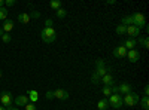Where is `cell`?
Segmentation results:
<instances>
[{
  "mask_svg": "<svg viewBox=\"0 0 149 110\" xmlns=\"http://www.w3.org/2000/svg\"><path fill=\"white\" fill-rule=\"evenodd\" d=\"M40 39L45 43H52L57 39V31H55L54 26L52 27H43L40 31Z\"/></svg>",
  "mask_w": 149,
  "mask_h": 110,
  "instance_id": "obj_1",
  "label": "cell"
},
{
  "mask_svg": "<svg viewBox=\"0 0 149 110\" xmlns=\"http://www.w3.org/2000/svg\"><path fill=\"white\" fill-rule=\"evenodd\" d=\"M139 100H140V97L136 94V92H128L127 95H124L122 97V103L124 104H127V106H130V107H134V106H137L139 104Z\"/></svg>",
  "mask_w": 149,
  "mask_h": 110,
  "instance_id": "obj_2",
  "label": "cell"
},
{
  "mask_svg": "<svg viewBox=\"0 0 149 110\" xmlns=\"http://www.w3.org/2000/svg\"><path fill=\"white\" fill-rule=\"evenodd\" d=\"M133 18V26H136L137 28H145L146 27V19H145V15L142 12H136L134 15H131Z\"/></svg>",
  "mask_w": 149,
  "mask_h": 110,
  "instance_id": "obj_3",
  "label": "cell"
},
{
  "mask_svg": "<svg viewBox=\"0 0 149 110\" xmlns=\"http://www.w3.org/2000/svg\"><path fill=\"white\" fill-rule=\"evenodd\" d=\"M107 103H109L110 107H113V109H121V107L124 106V103H122V95H119V94H112V95L109 97Z\"/></svg>",
  "mask_w": 149,
  "mask_h": 110,
  "instance_id": "obj_4",
  "label": "cell"
},
{
  "mask_svg": "<svg viewBox=\"0 0 149 110\" xmlns=\"http://www.w3.org/2000/svg\"><path fill=\"white\" fill-rule=\"evenodd\" d=\"M0 103H2V106L5 109H9L12 106V103H14V100H12V94L9 91H3L2 94H0Z\"/></svg>",
  "mask_w": 149,
  "mask_h": 110,
  "instance_id": "obj_5",
  "label": "cell"
},
{
  "mask_svg": "<svg viewBox=\"0 0 149 110\" xmlns=\"http://www.w3.org/2000/svg\"><path fill=\"white\" fill-rule=\"evenodd\" d=\"M94 73H95L97 76H100V77H103L106 73H109V70L106 68L103 59H97L95 61V70H94Z\"/></svg>",
  "mask_w": 149,
  "mask_h": 110,
  "instance_id": "obj_6",
  "label": "cell"
},
{
  "mask_svg": "<svg viewBox=\"0 0 149 110\" xmlns=\"http://www.w3.org/2000/svg\"><path fill=\"white\" fill-rule=\"evenodd\" d=\"M52 95H54V98L61 100V101L69 100V97H70L69 91H66V89H55V91H52Z\"/></svg>",
  "mask_w": 149,
  "mask_h": 110,
  "instance_id": "obj_7",
  "label": "cell"
},
{
  "mask_svg": "<svg viewBox=\"0 0 149 110\" xmlns=\"http://www.w3.org/2000/svg\"><path fill=\"white\" fill-rule=\"evenodd\" d=\"M116 88H118V94H119V95H127L128 92H131V85H130L128 82L119 83Z\"/></svg>",
  "mask_w": 149,
  "mask_h": 110,
  "instance_id": "obj_8",
  "label": "cell"
},
{
  "mask_svg": "<svg viewBox=\"0 0 149 110\" xmlns=\"http://www.w3.org/2000/svg\"><path fill=\"white\" fill-rule=\"evenodd\" d=\"M125 34L130 36V39H136L137 36H140V28H137L136 26H128L125 27Z\"/></svg>",
  "mask_w": 149,
  "mask_h": 110,
  "instance_id": "obj_9",
  "label": "cell"
},
{
  "mask_svg": "<svg viewBox=\"0 0 149 110\" xmlns=\"http://www.w3.org/2000/svg\"><path fill=\"white\" fill-rule=\"evenodd\" d=\"M127 57H128L130 63H137L140 59V52L137 49H130V51H127Z\"/></svg>",
  "mask_w": 149,
  "mask_h": 110,
  "instance_id": "obj_10",
  "label": "cell"
},
{
  "mask_svg": "<svg viewBox=\"0 0 149 110\" xmlns=\"http://www.w3.org/2000/svg\"><path fill=\"white\" fill-rule=\"evenodd\" d=\"M100 83H103L104 85V86H113V85H115V80H113V76H112L110 75V73H106V75L100 79Z\"/></svg>",
  "mask_w": 149,
  "mask_h": 110,
  "instance_id": "obj_11",
  "label": "cell"
},
{
  "mask_svg": "<svg viewBox=\"0 0 149 110\" xmlns=\"http://www.w3.org/2000/svg\"><path fill=\"white\" fill-rule=\"evenodd\" d=\"M113 57L115 58H125L127 57V49L124 48V45H119L113 49Z\"/></svg>",
  "mask_w": 149,
  "mask_h": 110,
  "instance_id": "obj_12",
  "label": "cell"
},
{
  "mask_svg": "<svg viewBox=\"0 0 149 110\" xmlns=\"http://www.w3.org/2000/svg\"><path fill=\"white\" fill-rule=\"evenodd\" d=\"M18 21H19L21 24H30V21H31V15L29 14V12H22V14L18 15Z\"/></svg>",
  "mask_w": 149,
  "mask_h": 110,
  "instance_id": "obj_13",
  "label": "cell"
},
{
  "mask_svg": "<svg viewBox=\"0 0 149 110\" xmlns=\"http://www.w3.org/2000/svg\"><path fill=\"white\" fill-rule=\"evenodd\" d=\"M27 103H29V97L27 95H18L17 98H15V104L18 107H24Z\"/></svg>",
  "mask_w": 149,
  "mask_h": 110,
  "instance_id": "obj_14",
  "label": "cell"
},
{
  "mask_svg": "<svg viewBox=\"0 0 149 110\" xmlns=\"http://www.w3.org/2000/svg\"><path fill=\"white\" fill-rule=\"evenodd\" d=\"M122 45H124V48H125L127 51H130V49H136V45H137V40H136V39H127V40L124 42Z\"/></svg>",
  "mask_w": 149,
  "mask_h": 110,
  "instance_id": "obj_15",
  "label": "cell"
},
{
  "mask_svg": "<svg viewBox=\"0 0 149 110\" xmlns=\"http://www.w3.org/2000/svg\"><path fill=\"white\" fill-rule=\"evenodd\" d=\"M0 28H2L5 33H9L12 28H14V21H12V19H6V21H3V26L0 27Z\"/></svg>",
  "mask_w": 149,
  "mask_h": 110,
  "instance_id": "obj_16",
  "label": "cell"
},
{
  "mask_svg": "<svg viewBox=\"0 0 149 110\" xmlns=\"http://www.w3.org/2000/svg\"><path fill=\"white\" fill-rule=\"evenodd\" d=\"M27 95H29V100H30L33 104L39 100V92L34 91V89H29V91H27Z\"/></svg>",
  "mask_w": 149,
  "mask_h": 110,
  "instance_id": "obj_17",
  "label": "cell"
},
{
  "mask_svg": "<svg viewBox=\"0 0 149 110\" xmlns=\"http://www.w3.org/2000/svg\"><path fill=\"white\" fill-rule=\"evenodd\" d=\"M107 107H109V103H107L106 98L98 100V103H97V109L98 110H107Z\"/></svg>",
  "mask_w": 149,
  "mask_h": 110,
  "instance_id": "obj_18",
  "label": "cell"
},
{
  "mask_svg": "<svg viewBox=\"0 0 149 110\" xmlns=\"http://www.w3.org/2000/svg\"><path fill=\"white\" fill-rule=\"evenodd\" d=\"M139 103H140V107L143 109V110H148L149 109V97H142V98L139 100Z\"/></svg>",
  "mask_w": 149,
  "mask_h": 110,
  "instance_id": "obj_19",
  "label": "cell"
},
{
  "mask_svg": "<svg viewBox=\"0 0 149 110\" xmlns=\"http://www.w3.org/2000/svg\"><path fill=\"white\" fill-rule=\"evenodd\" d=\"M121 24L122 26H125V27H128V26H133V18H131V15H125L122 19H121Z\"/></svg>",
  "mask_w": 149,
  "mask_h": 110,
  "instance_id": "obj_20",
  "label": "cell"
},
{
  "mask_svg": "<svg viewBox=\"0 0 149 110\" xmlns=\"http://www.w3.org/2000/svg\"><path fill=\"white\" fill-rule=\"evenodd\" d=\"M8 14H9V10L5 6L0 8V21H6L8 19Z\"/></svg>",
  "mask_w": 149,
  "mask_h": 110,
  "instance_id": "obj_21",
  "label": "cell"
},
{
  "mask_svg": "<svg viewBox=\"0 0 149 110\" xmlns=\"http://www.w3.org/2000/svg\"><path fill=\"white\" fill-rule=\"evenodd\" d=\"M55 14H57V18H60V19H63V18H66V15H67V12H66V9H63V8H60L58 10H55Z\"/></svg>",
  "mask_w": 149,
  "mask_h": 110,
  "instance_id": "obj_22",
  "label": "cell"
},
{
  "mask_svg": "<svg viewBox=\"0 0 149 110\" xmlns=\"http://www.w3.org/2000/svg\"><path fill=\"white\" fill-rule=\"evenodd\" d=\"M139 43L145 48V49H149V39L146 37V36H145V37H140V39H139Z\"/></svg>",
  "mask_w": 149,
  "mask_h": 110,
  "instance_id": "obj_23",
  "label": "cell"
},
{
  "mask_svg": "<svg viewBox=\"0 0 149 110\" xmlns=\"http://www.w3.org/2000/svg\"><path fill=\"white\" fill-rule=\"evenodd\" d=\"M49 6H51V9H54V10H58L61 8V2L60 0H52V2L49 3Z\"/></svg>",
  "mask_w": 149,
  "mask_h": 110,
  "instance_id": "obj_24",
  "label": "cell"
},
{
  "mask_svg": "<svg viewBox=\"0 0 149 110\" xmlns=\"http://www.w3.org/2000/svg\"><path fill=\"white\" fill-rule=\"evenodd\" d=\"M100 79H102V77H100V76H97L95 73L93 71V75H91V82H93L94 85H98V83H100Z\"/></svg>",
  "mask_w": 149,
  "mask_h": 110,
  "instance_id": "obj_25",
  "label": "cell"
},
{
  "mask_svg": "<svg viewBox=\"0 0 149 110\" xmlns=\"http://www.w3.org/2000/svg\"><path fill=\"white\" fill-rule=\"evenodd\" d=\"M102 92H103V95H104V98H106V97H107V98H109V97L112 95V89H110L109 86H103Z\"/></svg>",
  "mask_w": 149,
  "mask_h": 110,
  "instance_id": "obj_26",
  "label": "cell"
},
{
  "mask_svg": "<svg viewBox=\"0 0 149 110\" xmlns=\"http://www.w3.org/2000/svg\"><path fill=\"white\" fill-rule=\"evenodd\" d=\"M15 5H17V0H5L6 9H8V8H12V6H15Z\"/></svg>",
  "mask_w": 149,
  "mask_h": 110,
  "instance_id": "obj_27",
  "label": "cell"
},
{
  "mask_svg": "<svg viewBox=\"0 0 149 110\" xmlns=\"http://www.w3.org/2000/svg\"><path fill=\"white\" fill-rule=\"evenodd\" d=\"M116 33H118V34H125V26L119 24V26L116 27Z\"/></svg>",
  "mask_w": 149,
  "mask_h": 110,
  "instance_id": "obj_28",
  "label": "cell"
},
{
  "mask_svg": "<svg viewBox=\"0 0 149 110\" xmlns=\"http://www.w3.org/2000/svg\"><path fill=\"white\" fill-rule=\"evenodd\" d=\"M2 40H3L5 43H9V42L12 40V37H10V34H9V33H5V34L2 36Z\"/></svg>",
  "mask_w": 149,
  "mask_h": 110,
  "instance_id": "obj_29",
  "label": "cell"
},
{
  "mask_svg": "<svg viewBox=\"0 0 149 110\" xmlns=\"http://www.w3.org/2000/svg\"><path fill=\"white\" fill-rule=\"evenodd\" d=\"M24 109H26V110H37L36 106H34L33 103H27L26 106H24Z\"/></svg>",
  "mask_w": 149,
  "mask_h": 110,
  "instance_id": "obj_30",
  "label": "cell"
},
{
  "mask_svg": "<svg viewBox=\"0 0 149 110\" xmlns=\"http://www.w3.org/2000/svg\"><path fill=\"white\" fill-rule=\"evenodd\" d=\"M54 24H52V19H46V22H45V27H52Z\"/></svg>",
  "mask_w": 149,
  "mask_h": 110,
  "instance_id": "obj_31",
  "label": "cell"
},
{
  "mask_svg": "<svg viewBox=\"0 0 149 110\" xmlns=\"http://www.w3.org/2000/svg\"><path fill=\"white\" fill-rule=\"evenodd\" d=\"M46 98H48V100H52V98H54L52 91H48V92H46Z\"/></svg>",
  "mask_w": 149,
  "mask_h": 110,
  "instance_id": "obj_32",
  "label": "cell"
},
{
  "mask_svg": "<svg viewBox=\"0 0 149 110\" xmlns=\"http://www.w3.org/2000/svg\"><path fill=\"white\" fill-rule=\"evenodd\" d=\"M148 95H149V86L146 85V86H145V97H148Z\"/></svg>",
  "mask_w": 149,
  "mask_h": 110,
  "instance_id": "obj_33",
  "label": "cell"
},
{
  "mask_svg": "<svg viewBox=\"0 0 149 110\" xmlns=\"http://www.w3.org/2000/svg\"><path fill=\"white\" fill-rule=\"evenodd\" d=\"M5 6V0H0V8H3Z\"/></svg>",
  "mask_w": 149,
  "mask_h": 110,
  "instance_id": "obj_34",
  "label": "cell"
},
{
  "mask_svg": "<svg viewBox=\"0 0 149 110\" xmlns=\"http://www.w3.org/2000/svg\"><path fill=\"white\" fill-rule=\"evenodd\" d=\"M3 34H5V31H3L2 28H0V37H2V36H3Z\"/></svg>",
  "mask_w": 149,
  "mask_h": 110,
  "instance_id": "obj_35",
  "label": "cell"
},
{
  "mask_svg": "<svg viewBox=\"0 0 149 110\" xmlns=\"http://www.w3.org/2000/svg\"><path fill=\"white\" fill-rule=\"evenodd\" d=\"M0 110H6V109H5L3 106H0Z\"/></svg>",
  "mask_w": 149,
  "mask_h": 110,
  "instance_id": "obj_36",
  "label": "cell"
},
{
  "mask_svg": "<svg viewBox=\"0 0 149 110\" xmlns=\"http://www.w3.org/2000/svg\"><path fill=\"white\" fill-rule=\"evenodd\" d=\"M10 110H19V109H17V107H12Z\"/></svg>",
  "mask_w": 149,
  "mask_h": 110,
  "instance_id": "obj_37",
  "label": "cell"
},
{
  "mask_svg": "<svg viewBox=\"0 0 149 110\" xmlns=\"http://www.w3.org/2000/svg\"><path fill=\"white\" fill-rule=\"evenodd\" d=\"M0 79H2V70H0Z\"/></svg>",
  "mask_w": 149,
  "mask_h": 110,
  "instance_id": "obj_38",
  "label": "cell"
}]
</instances>
